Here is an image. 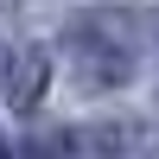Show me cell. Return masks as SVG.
<instances>
[{
  "label": "cell",
  "instance_id": "6da1fadb",
  "mask_svg": "<svg viewBox=\"0 0 159 159\" xmlns=\"http://www.w3.org/2000/svg\"><path fill=\"white\" fill-rule=\"evenodd\" d=\"M70 45H76V57H83V76H89V83H121V76L134 70L127 51L108 38V25H76Z\"/></svg>",
  "mask_w": 159,
  "mask_h": 159
},
{
  "label": "cell",
  "instance_id": "7a4b0ae2",
  "mask_svg": "<svg viewBox=\"0 0 159 159\" xmlns=\"http://www.w3.org/2000/svg\"><path fill=\"white\" fill-rule=\"evenodd\" d=\"M45 76H51V57L45 51H19V57H13V70H7V102L13 108H32L38 96H45Z\"/></svg>",
  "mask_w": 159,
  "mask_h": 159
},
{
  "label": "cell",
  "instance_id": "3957f363",
  "mask_svg": "<svg viewBox=\"0 0 159 159\" xmlns=\"http://www.w3.org/2000/svg\"><path fill=\"white\" fill-rule=\"evenodd\" d=\"M19 159H70V140L64 134H38V140H25Z\"/></svg>",
  "mask_w": 159,
  "mask_h": 159
},
{
  "label": "cell",
  "instance_id": "277c9868",
  "mask_svg": "<svg viewBox=\"0 0 159 159\" xmlns=\"http://www.w3.org/2000/svg\"><path fill=\"white\" fill-rule=\"evenodd\" d=\"M0 159H13V153H7V140H0Z\"/></svg>",
  "mask_w": 159,
  "mask_h": 159
}]
</instances>
